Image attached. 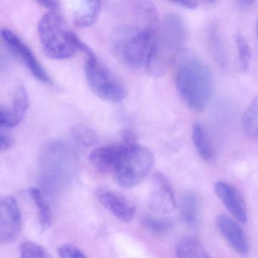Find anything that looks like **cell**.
Instances as JSON below:
<instances>
[{"label":"cell","mask_w":258,"mask_h":258,"mask_svg":"<svg viewBox=\"0 0 258 258\" xmlns=\"http://www.w3.org/2000/svg\"><path fill=\"white\" fill-rule=\"evenodd\" d=\"M175 81L181 97L196 111H202L211 102L214 84L209 68L191 51L179 52L176 61Z\"/></svg>","instance_id":"cell-1"},{"label":"cell","mask_w":258,"mask_h":258,"mask_svg":"<svg viewBox=\"0 0 258 258\" xmlns=\"http://www.w3.org/2000/svg\"><path fill=\"white\" fill-rule=\"evenodd\" d=\"M157 22L143 26L123 27L117 31L114 42L119 59L131 68H149L155 53Z\"/></svg>","instance_id":"cell-2"},{"label":"cell","mask_w":258,"mask_h":258,"mask_svg":"<svg viewBox=\"0 0 258 258\" xmlns=\"http://www.w3.org/2000/svg\"><path fill=\"white\" fill-rule=\"evenodd\" d=\"M39 40L46 56L52 59L70 58L82 51L85 43L66 26L63 18L56 12L45 14L39 22Z\"/></svg>","instance_id":"cell-3"},{"label":"cell","mask_w":258,"mask_h":258,"mask_svg":"<svg viewBox=\"0 0 258 258\" xmlns=\"http://www.w3.org/2000/svg\"><path fill=\"white\" fill-rule=\"evenodd\" d=\"M123 142L124 146L111 175L120 186L131 188L140 183L150 173L155 164V157L144 146Z\"/></svg>","instance_id":"cell-4"},{"label":"cell","mask_w":258,"mask_h":258,"mask_svg":"<svg viewBox=\"0 0 258 258\" xmlns=\"http://www.w3.org/2000/svg\"><path fill=\"white\" fill-rule=\"evenodd\" d=\"M86 55L85 75L92 91L107 102H118L125 99L126 89L120 80L98 58L93 51L84 45Z\"/></svg>","instance_id":"cell-5"},{"label":"cell","mask_w":258,"mask_h":258,"mask_svg":"<svg viewBox=\"0 0 258 258\" xmlns=\"http://www.w3.org/2000/svg\"><path fill=\"white\" fill-rule=\"evenodd\" d=\"M158 31L155 55L147 69L156 75L164 72L166 56L180 49L185 38L183 22L176 14L167 15Z\"/></svg>","instance_id":"cell-6"},{"label":"cell","mask_w":258,"mask_h":258,"mask_svg":"<svg viewBox=\"0 0 258 258\" xmlns=\"http://www.w3.org/2000/svg\"><path fill=\"white\" fill-rule=\"evenodd\" d=\"M3 40L10 52L20 60L34 78L46 84H52V80L44 68L33 52L32 49L11 30L3 28L1 31Z\"/></svg>","instance_id":"cell-7"},{"label":"cell","mask_w":258,"mask_h":258,"mask_svg":"<svg viewBox=\"0 0 258 258\" xmlns=\"http://www.w3.org/2000/svg\"><path fill=\"white\" fill-rule=\"evenodd\" d=\"M22 229L20 208L16 199L6 196L0 203V241L2 244L15 242Z\"/></svg>","instance_id":"cell-8"},{"label":"cell","mask_w":258,"mask_h":258,"mask_svg":"<svg viewBox=\"0 0 258 258\" xmlns=\"http://www.w3.org/2000/svg\"><path fill=\"white\" fill-rule=\"evenodd\" d=\"M148 207L153 212L167 214L176 208L174 191L168 178L161 172L155 173L153 185L147 199Z\"/></svg>","instance_id":"cell-9"},{"label":"cell","mask_w":258,"mask_h":258,"mask_svg":"<svg viewBox=\"0 0 258 258\" xmlns=\"http://www.w3.org/2000/svg\"><path fill=\"white\" fill-rule=\"evenodd\" d=\"M29 108V98L25 86L18 83L15 87L10 105L0 108L1 127L10 129L18 126L23 120Z\"/></svg>","instance_id":"cell-10"},{"label":"cell","mask_w":258,"mask_h":258,"mask_svg":"<svg viewBox=\"0 0 258 258\" xmlns=\"http://www.w3.org/2000/svg\"><path fill=\"white\" fill-rule=\"evenodd\" d=\"M97 198L102 206L120 222L129 223L134 219L135 206L123 195L112 190L102 189L98 191Z\"/></svg>","instance_id":"cell-11"},{"label":"cell","mask_w":258,"mask_h":258,"mask_svg":"<svg viewBox=\"0 0 258 258\" xmlns=\"http://www.w3.org/2000/svg\"><path fill=\"white\" fill-rule=\"evenodd\" d=\"M214 192L231 214L241 223L247 221V210L242 196L234 185L218 181L214 185Z\"/></svg>","instance_id":"cell-12"},{"label":"cell","mask_w":258,"mask_h":258,"mask_svg":"<svg viewBox=\"0 0 258 258\" xmlns=\"http://www.w3.org/2000/svg\"><path fill=\"white\" fill-rule=\"evenodd\" d=\"M216 225L222 236L238 254H247L249 251L247 237L241 226L228 216L220 214L217 217Z\"/></svg>","instance_id":"cell-13"},{"label":"cell","mask_w":258,"mask_h":258,"mask_svg":"<svg viewBox=\"0 0 258 258\" xmlns=\"http://www.w3.org/2000/svg\"><path fill=\"white\" fill-rule=\"evenodd\" d=\"M123 142L96 148L90 155V161L96 170L111 174L116 160L123 149Z\"/></svg>","instance_id":"cell-14"},{"label":"cell","mask_w":258,"mask_h":258,"mask_svg":"<svg viewBox=\"0 0 258 258\" xmlns=\"http://www.w3.org/2000/svg\"><path fill=\"white\" fill-rule=\"evenodd\" d=\"M101 11L99 1H85L74 13V22L79 28L91 26L99 18Z\"/></svg>","instance_id":"cell-15"},{"label":"cell","mask_w":258,"mask_h":258,"mask_svg":"<svg viewBox=\"0 0 258 258\" xmlns=\"http://www.w3.org/2000/svg\"><path fill=\"white\" fill-rule=\"evenodd\" d=\"M179 213L182 222L187 226L197 224L200 214V201L195 193H187L182 197Z\"/></svg>","instance_id":"cell-16"},{"label":"cell","mask_w":258,"mask_h":258,"mask_svg":"<svg viewBox=\"0 0 258 258\" xmlns=\"http://www.w3.org/2000/svg\"><path fill=\"white\" fill-rule=\"evenodd\" d=\"M191 137L195 147L201 158L206 161H212L214 158V150L205 128L202 123L196 122L193 125Z\"/></svg>","instance_id":"cell-17"},{"label":"cell","mask_w":258,"mask_h":258,"mask_svg":"<svg viewBox=\"0 0 258 258\" xmlns=\"http://www.w3.org/2000/svg\"><path fill=\"white\" fill-rule=\"evenodd\" d=\"M29 197L34 202L38 213L39 223L42 231L46 230L52 225V213L43 195L38 188L31 187L28 191Z\"/></svg>","instance_id":"cell-18"},{"label":"cell","mask_w":258,"mask_h":258,"mask_svg":"<svg viewBox=\"0 0 258 258\" xmlns=\"http://www.w3.org/2000/svg\"><path fill=\"white\" fill-rule=\"evenodd\" d=\"M176 258H211L203 246L193 238H185L176 247Z\"/></svg>","instance_id":"cell-19"},{"label":"cell","mask_w":258,"mask_h":258,"mask_svg":"<svg viewBox=\"0 0 258 258\" xmlns=\"http://www.w3.org/2000/svg\"><path fill=\"white\" fill-rule=\"evenodd\" d=\"M242 127L248 137L258 141V97L246 108L242 117Z\"/></svg>","instance_id":"cell-20"},{"label":"cell","mask_w":258,"mask_h":258,"mask_svg":"<svg viewBox=\"0 0 258 258\" xmlns=\"http://www.w3.org/2000/svg\"><path fill=\"white\" fill-rule=\"evenodd\" d=\"M142 223L147 230L156 235L167 233L173 227V222L171 219L159 216H145Z\"/></svg>","instance_id":"cell-21"},{"label":"cell","mask_w":258,"mask_h":258,"mask_svg":"<svg viewBox=\"0 0 258 258\" xmlns=\"http://www.w3.org/2000/svg\"><path fill=\"white\" fill-rule=\"evenodd\" d=\"M20 258H53L43 246L34 241H25L20 246Z\"/></svg>","instance_id":"cell-22"},{"label":"cell","mask_w":258,"mask_h":258,"mask_svg":"<svg viewBox=\"0 0 258 258\" xmlns=\"http://www.w3.org/2000/svg\"><path fill=\"white\" fill-rule=\"evenodd\" d=\"M72 136L76 143L83 146L90 147L98 143L96 134L87 126H76L72 129Z\"/></svg>","instance_id":"cell-23"},{"label":"cell","mask_w":258,"mask_h":258,"mask_svg":"<svg viewBox=\"0 0 258 258\" xmlns=\"http://www.w3.org/2000/svg\"><path fill=\"white\" fill-rule=\"evenodd\" d=\"M235 43L238 49V58L243 70L246 71L250 64V50L247 40L242 34L238 33L235 36Z\"/></svg>","instance_id":"cell-24"},{"label":"cell","mask_w":258,"mask_h":258,"mask_svg":"<svg viewBox=\"0 0 258 258\" xmlns=\"http://www.w3.org/2000/svg\"><path fill=\"white\" fill-rule=\"evenodd\" d=\"M59 258H87L84 252L74 244H66L58 249Z\"/></svg>","instance_id":"cell-25"},{"label":"cell","mask_w":258,"mask_h":258,"mask_svg":"<svg viewBox=\"0 0 258 258\" xmlns=\"http://www.w3.org/2000/svg\"><path fill=\"white\" fill-rule=\"evenodd\" d=\"M11 137L7 133L4 132V129H1L0 132V150L1 152L8 150L12 146Z\"/></svg>","instance_id":"cell-26"},{"label":"cell","mask_w":258,"mask_h":258,"mask_svg":"<svg viewBox=\"0 0 258 258\" xmlns=\"http://www.w3.org/2000/svg\"><path fill=\"white\" fill-rule=\"evenodd\" d=\"M173 4L182 7V8L187 9V10H196L198 7V3L194 2V1H178Z\"/></svg>","instance_id":"cell-27"},{"label":"cell","mask_w":258,"mask_h":258,"mask_svg":"<svg viewBox=\"0 0 258 258\" xmlns=\"http://www.w3.org/2000/svg\"><path fill=\"white\" fill-rule=\"evenodd\" d=\"M39 4L45 8L52 10V12H56V10L59 8V4L56 1H40Z\"/></svg>","instance_id":"cell-28"},{"label":"cell","mask_w":258,"mask_h":258,"mask_svg":"<svg viewBox=\"0 0 258 258\" xmlns=\"http://www.w3.org/2000/svg\"><path fill=\"white\" fill-rule=\"evenodd\" d=\"M256 35H257V39H258V22H257V26H256Z\"/></svg>","instance_id":"cell-29"}]
</instances>
